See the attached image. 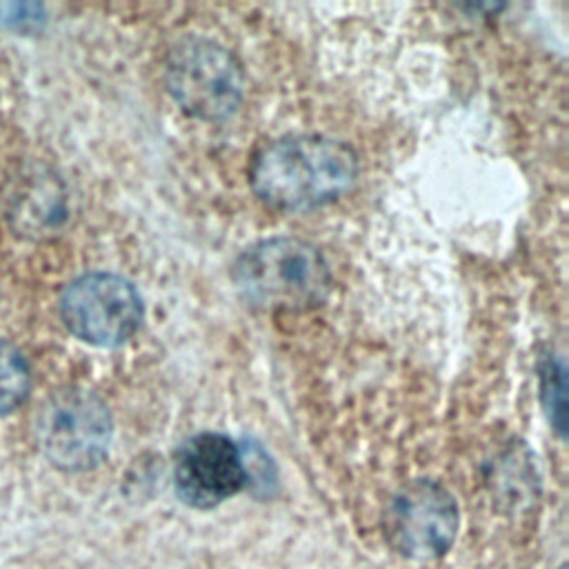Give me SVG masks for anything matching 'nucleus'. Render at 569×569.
<instances>
[{
  "mask_svg": "<svg viewBox=\"0 0 569 569\" xmlns=\"http://www.w3.org/2000/svg\"><path fill=\"white\" fill-rule=\"evenodd\" d=\"M358 178V158L340 140L293 133L264 144L249 169L253 193L282 211H307L345 196Z\"/></svg>",
  "mask_w": 569,
  "mask_h": 569,
  "instance_id": "f257e3e1",
  "label": "nucleus"
},
{
  "mask_svg": "<svg viewBox=\"0 0 569 569\" xmlns=\"http://www.w3.org/2000/svg\"><path fill=\"white\" fill-rule=\"evenodd\" d=\"M231 280L249 307L305 311L327 298L331 271L316 244L278 236L249 244L236 258Z\"/></svg>",
  "mask_w": 569,
  "mask_h": 569,
  "instance_id": "f03ea898",
  "label": "nucleus"
},
{
  "mask_svg": "<svg viewBox=\"0 0 569 569\" xmlns=\"http://www.w3.org/2000/svg\"><path fill=\"white\" fill-rule=\"evenodd\" d=\"M164 84L176 104L200 120L229 118L244 96V73L236 56L202 36L180 38L169 49Z\"/></svg>",
  "mask_w": 569,
  "mask_h": 569,
  "instance_id": "7ed1b4c3",
  "label": "nucleus"
},
{
  "mask_svg": "<svg viewBox=\"0 0 569 569\" xmlns=\"http://www.w3.org/2000/svg\"><path fill=\"white\" fill-rule=\"evenodd\" d=\"M33 433L53 467L87 471L107 458L113 422L107 405L96 393L60 389L40 405Z\"/></svg>",
  "mask_w": 569,
  "mask_h": 569,
  "instance_id": "20e7f679",
  "label": "nucleus"
},
{
  "mask_svg": "<svg viewBox=\"0 0 569 569\" xmlns=\"http://www.w3.org/2000/svg\"><path fill=\"white\" fill-rule=\"evenodd\" d=\"M64 327L82 342L118 347L142 325L144 307L138 289L118 273L91 271L67 284L60 298Z\"/></svg>",
  "mask_w": 569,
  "mask_h": 569,
  "instance_id": "39448f33",
  "label": "nucleus"
},
{
  "mask_svg": "<svg viewBox=\"0 0 569 569\" xmlns=\"http://www.w3.org/2000/svg\"><path fill=\"white\" fill-rule=\"evenodd\" d=\"M385 531L393 549L413 560L442 556L458 531V507L433 480H416L393 493L385 511Z\"/></svg>",
  "mask_w": 569,
  "mask_h": 569,
  "instance_id": "423d86ee",
  "label": "nucleus"
},
{
  "mask_svg": "<svg viewBox=\"0 0 569 569\" xmlns=\"http://www.w3.org/2000/svg\"><path fill=\"white\" fill-rule=\"evenodd\" d=\"M247 482V465L240 447L213 431L184 440L173 462V487L182 502L211 509L236 496Z\"/></svg>",
  "mask_w": 569,
  "mask_h": 569,
  "instance_id": "0eeeda50",
  "label": "nucleus"
},
{
  "mask_svg": "<svg viewBox=\"0 0 569 569\" xmlns=\"http://www.w3.org/2000/svg\"><path fill=\"white\" fill-rule=\"evenodd\" d=\"M31 387L29 362L22 351L0 338V416L18 409Z\"/></svg>",
  "mask_w": 569,
  "mask_h": 569,
  "instance_id": "6e6552de",
  "label": "nucleus"
},
{
  "mask_svg": "<svg viewBox=\"0 0 569 569\" xmlns=\"http://www.w3.org/2000/svg\"><path fill=\"white\" fill-rule=\"evenodd\" d=\"M542 398H545V407L549 413V420L553 422V427L562 433L565 431V371L562 365L558 360H549L545 371H542Z\"/></svg>",
  "mask_w": 569,
  "mask_h": 569,
  "instance_id": "1a4fd4ad",
  "label": "nucleus"
}]
</instances>
